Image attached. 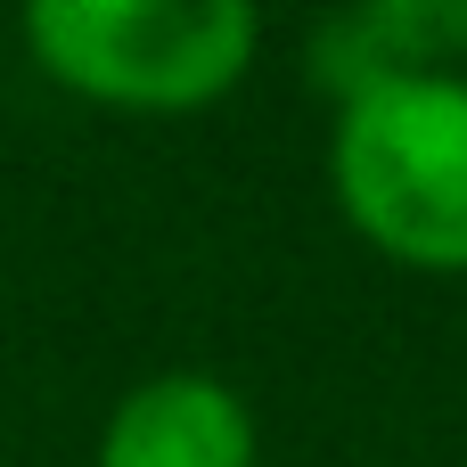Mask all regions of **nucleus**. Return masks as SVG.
<instances>
[{
    "label": "nucleus",
    "mask_w": 467,
    "mask_h": 467,
    "mask_svg": "<svg viewBox=\"0 0 467 467\" xmlns=\"http://www.w3.org/2000/svg\"><path fill=\"white\" fill-rule=\"evenodd\" d=\"M337 213L402 271H467V74L378 82L337 107L328 131Z\"/></svg>",
    "instance_id": "nucleus-1"
},
{
    "label": "nucleus",
    "mask_w": 467,
    "mask_h": 467,
    "mask_svg": "<svg viewBox=\"0 0 467 467\" xmlns=\"http://www.w3.org/2000/svg\"><path fill=\"white\" fill-rule=\"evenodd\" d=\"M25 49L49 82L99 107L189 115L246 82L263 16L246 0H33Z\"/></svg>",
    "instance_id": "nucleus-2"
},
{
    "label": "nucleus",
    "mask_w": 467,
    "mask_h": 467,
    "mask_svg": "<svg viewBox=\"0 0 467 467\" xmlns=\"http://www.w3.org/2000/svg\"><path fill=\"white\" fill-rule=\"evenodd\" d=\"M254 410L213 369L140 378L99 427V467H254Z\"/></svg>",
    "instance_id": "nucleus-3"
},
{
    "label": "nucleus",
    "mask_w": 467,
    "mask_h": 467,
    "mask_svg": "<svg viewBox=\"0 0 467 467\" xmlns=\"http://www.w3.org/2000/svg\"><path fill=\"white\" fill-rule=\"evenodd\" d=\"M451 57H467V0H369L320 16L312 33V82L337 107L378 82L451 74Z\"/></svg>",
    "instance_id": "nucleus-4"
}]
</instances>
